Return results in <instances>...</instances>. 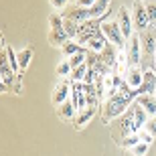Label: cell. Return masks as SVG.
<instances>
[{"label": "cell", "instance_id": "cell-1", "mask_svg": "<svg viewBox=\"0 0 156 156\" xmlns=\"http://www.w3.org/2000/svg\"><path fill=\"white\" fill-rule=\"evenodd\" d=\"M134 99H136V93H134V89H124V91H118L114 98L105 99V105H104V122L108 124V122H112L114 118H120L124 112L130 108V105L134 104Z\"/></svg>", "mask_w": 156, "mask_h": 156}, {"label": "cell", "instance_id": "cell-2", "mask_svg": "<svg viewBox=\"0 0 156 156\" xmlns=\"http://www.w3.org/2000/svg\"><path fill=\"white\" fill-rule=\"evenodd\" d=\"M101 30H104V35L108 37V41H110L112 45H116L118 49H126L128 41L122 35V29H120V24H118V20H104L101 23Z\"/></svg>", "mask_w": 156, "mask_h": 156}, {"label": "cell", "instance_id": "cell-3", "mask_svg": "<svg viewBox=\"0 0 156 156\" xmlns=\"http://www.w3.org/2000/svg\"><path fill=\"white\" fill-rule=\"evenodd\" d=\"M132 20H134L136 30H140V33L150 27V18H148V12H146L144 0H134V4H132Z\"/></svg>", "mask_w": 156, "mask_h": 156}, {"label": "cell", "instance_id": "cell-4", "mask_svg": "<svg viewBox=\"0 0 156 156\" xmlns=\"http://www.w3.org/2000/svg\"><path fill=\"white\" fill-rule=\"evenodd\" d=\"M101 23H104V18H89L85 23H81L79 33H77V43H79V45H87V41L101 29Z\"/></svg>", "mask_w": 156, "mask_h": 156}, {"label": "cell", "instance_id": "cell-5", "mask_svg": "<svg viewBox=\"0 0 156 156\" xmlns=\"http://www.w3.org/2000/svg\"><path fill=\"white\" fill-rule=\"evenodd\" d=\"M140 41H142V53L146 57L154 59V53H156V29L154 27H148L146 30L140 33Z\"/></svg>", "mask_w": 156, "mask_h": 156}, {"label": "cell", "instance_id": "cell-6", "mask_svg": "<svg viewBox=\"0 0 156 156\" xmlns=\"http://www.w3.org/2000/svg\"><path fill=\"white\" fill-rule=\"evenodd\" d=\"M118 24H120L122 29V35H124V39H130V37L134 35V20H132V14L128 12L126 6H120V10H118V16H116Z\"/></svg>", "mask_w": 156, "mask_h": 156}, {"label": "cell", "instance_id": "cell-7", "mask_svg": "<svg viewBox=\"0 0 156 156\" xmlns=\"http://www.w3.org/2000/svg\"><path fill=\"white\" fill-rule=\"evenodd\" d=\"M126 51H128V59H130V65H140V59H142V41L138 35H132L126 43Z\"/></svg>", "mask_w": 156, "mask_h": 156}, {"label": "cell", "instance_id": "cell-8", "mask_svg": "<svg viewBox=\"0 0 156 156\" xmlns=\"http://www.w3.org/2000/svg\"><path fill=\"white\" fill-rule=\"evenodd\" d=\"M71 101L75 105V110H85L87 108V98H85V91H83V81H73L71 83Z\"/></svg>", "mask_w": 156, "mask_h": 156}, {"label": "cell", "instance_id": "cell-9", "mask_svg": "<svg viewBox=\"0 0 156 156\" xmlns=\"http://www.w3.org/2000/svg\"><path fill=\"white\" fill-rule=\"evenodd\" d=\"M71 98V81H59L53 89V105H61Z\"/></svg>", "mask_w": 156, "mask_h": 156}, {"label": "cell", "instance_id": "cell-10", "mask_svg": "<svg viewBox=\"0 0 156 156\" xmlns=\"http://www.w3.org/2000/svg\"><path fill=\"white\" fill-rule=\"evenodd\" d=\"M154 89H156V71L154 69H146L142 85H140L138 89H134V93H136V98L142 95V93H150V95H154Z\"/></svg>", "mask_w": 156, "mask_h": 156}, {"label": "cell", "instance_id": "cell-11", "mask_svg": "<svg viewBox=\"0 0 156 156\" xmlns=\"http://www.w3.org/2000/svg\"><path fill=\"white\" fill-rule=\"evenodd\" d=\"M124 77H126V83H128L130 89H138V87L142 85V81H144V71L140 69L138 65H132Z\"/></svg>", "mask_w": 156, "mask_h": 156}, {"label": "cell", "instance_id": "cell-12", "mask_svg": "<svg viewBox=\"0 0 156 156\" xmlns=\"http://www.w3.org/2000/svg\"><path fill=\"white\" fill-rule=\"evenodd\" d=\"M108 43H110V41H108V37L104 35V30L99 29L98 33H95V35L91 37V39L87 41V49H89V51H93V53H101L105 49V45H108Z\"/></svg>", "mask_w": 156, "mask_h": 156}, {"label": "cell", "instance_id": "cell-13", "mask_svg": "<svg viewBox=\"0 0 156 156\" xmlns=\"http://www.w3.org/2000/svg\"><path fill=\"white\" fill-rule=\"evenodd\" d=\"M118 51H120V49H118L116 45L108 43V45H105V49L99 53V55H101V59L105 61V65H108L112 71H116V65H118Z\"/></svg>", "mask_w": 156, "mask_h": 156}, {"label": "cell", "instance_id": "cell-14", "mask_svg": "<svg viewBox=\"0 0 156 156\" xmlns=\"http://www.w3.org/2000/svg\"><path fill=\"white\" fill-rule=\"evenodd\" d=\"M93 114H95V105H87L85 110H79V112H77L75 120H73V124H75L77 130H83V128H85L87 124L91 122Z\"/></svg>", "mask_w": 156, "mask_h": 156}, {"label": "cell", "instance_id": "cell-15", "mask_svg": "<svg viewBox=\"0 0 156 156\" xmlns=\"http://www.w3.org/2000/svg\"><path fill=\"white\" fill-rule=\"evenodd\" d=\"M65 18H71V20H75V23H85V20H89L91 18V12H89V8H85V6H75V8H71L67 14H65Z\"/></svg>", "mask_w": 156, "mask_h": 156}, {"label": "cell", "instance_id": "cell-16", "mask_svg": "<svg viewBox=\"0 0 156 156\" xmlns=\"http://www.w3.org/2000/svg\"><path fill=\"white\" fill-rule=\"evenodd\" d=\"M136 104L142 105L148 116H156V98L154 95H150V93H142V95L136 98Z\"/></svg>", "mask_w": 156, "mask_h": 156}, {"label": "cell", "instance_id": "cell-17", "mask_svg": "<svg viewBox=\"0 0 156 156\" xmlns=\"http://www.w3.org/2000/svg\"><path fill=\"white\" fill-rule=\"evenodd\" d=\"M67 41H71V39H69V35L65 33V27L63 29H51L49 30V43H51V45L63 47Z\"/></svg>", "mask_w": 156, "mask_h": 156}, {"label": "cell", "instance_id": "cell-18", "mask_svg": "<svg viewBox=\"0 0 156 156\" xmlns=\"http://www.w3.org/2000/svg\"><path fill=\"white\" fill-rule=\"evenodd\" d=\"M59 116H61V120H65V122L75 120V116H77V110H75V105H73V101H71V99H67L65 104H61Z\"/></svg>", "mask_w": 156, "mask_h": 156}, {"label": "cell", "instance_id": "cell-19", "mask_svg": "<svg viewBox=\"0 0 156 156\" xmlns=\"http://www.w3.org/2000/svg\"><path fill=\"white\" fill-rule=\"evenodd\" d=\"M112 0H95V4L89 6V12H91V18H101L108 12Z\"/></svg>", "mask_w": 156, "mask_h": 156}, {"label": "cell", "instance_id": "cell-20", "mask_svg": "<svg viewBox=\"0 0 156 156\" xmlns=\"http://www.w3.org/2000/svg\"><path fill=\"white\" fill-rule=\"evenodd\" d=\"M83 91H85V98H87V105H95L98 108L99 95H98V89H95V83H85L83 81Z\"/></svg>", "mask_w": 156, "mask_h": 156}, {"label": "cell", "instance_id": "cell-21", "mask_svg": "<svg viewBox=\"0 0 156 156\" xmlns=\"http://www.w3.org/2000/svg\"><path fill=\"white\" fill-rule=\"evenodd\" d=\"M61 49H63V55L65 57H71V55H75V53H89L85 49V45H79V43H75V41H67V43H65L63 47H61Z\"/></svg>", "mask_w": 156, "mask_h": 156}, {"label": "cell", "instance_id": "cell-22", "mask_svg": "<svg viewBox=\"0 0 156 156\" xmlns=\"http://www.w3.org/2000/svg\"><path fill=\"white\" fill-rule=\"evenodd\" d=\"M30 59H33V49H30V47H27V49H23V51L18 53V65H20V71H24L27 67H29Z\"/></svg>", "mask_w": 156, "mask_h": 156}, {"label": "cell", "instance_id": "cell-23", "mask_svg": "<svg viewBox=\"0 0 156 156\" xmlns=\"http://www.w3.org/2000/svg\"><path fill=\"white\" fill-rule=\"evenodd\" d=\"M85 73H87V63L77 65V67H73V71H71L69 81H71V83H73V81H83V79H85Z\"/></svg>", "mask_w": 156, "mask_h": 156}, {"label": "cell", "instance_id": "cell-24", "mask_svg": "<svg viewBox=\"0 0 156 156\" xmlns=\"http://www.w3.org/2000/svg\"><path fill=\"white\" fill-rule=\"evenodd\" d=\"M63 27H65V33L69 35V39H71V41H73V39H77V33H79V23L71 20V18H65Z\"/></svg>", "mask_w": 156, "mask_h": 156}, {"label": "cell", "instance_id": "cell-25", "mask_svg": "<svg viewBox=\"0 0 156 156\" xmlns=\"http://www.w3.org/2000/svg\"><path fill=\"white\" fill-rule=\"evenodd\" d=\"M146 12H148V18H150V24L156 27V2L154 0H144Z\"/></svg>", "mask_w": 156, "mask_h": 156}, {"label": "cell", "instance_id": "cell-26", "mask_svg": "<svg viewBox=\"0 0 156 156\" xmlns=\"http://www.w3.org/2000/svg\"><path fill=\"white\" fill-rule=\"evenodd\" d=\"M71 71H73V67H71L69 59H65V61H61V63L57 65V75H59V77H67V75H71Z\"/></svg>", "mask_w": 156, "mask_h": 156}, {"label": "cell", "instance_id": "cell-27", "mask_svg": "<svg viewBox=\"0 0 156 156\" xmlns=\"http://www.w3.org/2000/svg\"><path fill=\"white\" fill-rule=\"evenodd\" d=\"M138 142H140V136H138V134H128V136H124V138H122V146H124V148H134Z\"/></svg>", "mask_w": 156, "mask_h": 156}, {"label": "cell", "instance_id": "cell-28", "mask_svg": "<svg viewBox=\"0 0 156 156\" xmlns=\"http://www.w3.org/2000/svg\"><path fill=\"white\" fill-rule=\"evenodd\" d=\"M69 59V63H71V67H77V65H83L87 61V53H75V55H71V57H67Z\"/></svg>", "mask_w": 156, "mask_h": 156}, {"label": "cell", "instance_id": "cell-29", "mask_svg": "<svg viewBox=\"0 0 156 156\" xmlns=\"http://www.w3.org/2000/svg\"><path fill=\"white\" fill-rule=\"evenodd\" d=\"M150 150V144H146V142H138V144L132 148V154L134 156H146Z\"/></svg>", "mask_w": 156, "mask_h": 156}, {"label": "cell", "instance_id": "cell-30", "mask_svg": "<svg viewBox=\"0 0 156 156\" xmlns=\"http://www.w3.org/2000/svg\"><path fill=\"white\" fill-rule=\"evenodd\" d=\"M144 130H148V132H150L152 136L156 138V116H150V118H148V122H146Z\"/></svg>", "mask_w": 156, "mask_h": 156}, {"label": "cell", "instance_id": "cell-31", "mask_svg": "<svg viewBox=\"0 0 156 156\" xmlns=\"http://www.w3.org/2000/svg\"><path fill=\"white\" fill-rule=\"evenodd\" d=\"M138 136H140V142H146V144H152V140H154V136L148 130H144V128L138 132Z\"/></svg>", "mask_w": 156, "mask_h": 156}, {"label": "cell", "instance_id": "cell-32", "mask_svg": "<svg viewBox=\"0 0 156 156\" xmlns=\"http://www.w3.org/2000/svg\"><path fill=\"white\" fill-rule=\"evenodd\" d=\"M49 2H51V6L55 8V10H61V8H65V6H67V2H69V0H49Z\"/></svg>", "mask_w": 156, "mask_h": 156}, {"label": "cell", "instance_id": "cell-33", "mask_svg": "<svg viewBox=\"0 0 156 156\" xmlns=\"http://www.w3.org/2000/svg\"><path fill=\"white\" fill-rule=\"evenodd\" d=\"M95 4V0H77V6H85V8H89V6Z\"/></svg>", "mask_w": 156, "mask_h": 156}, {"label": "cell", "instance_id": "cell-34", "mask_svg": "<svg viewBox=\"0 0 156 156\" xmlns=\"http://www.w3.org/2000/svg\"><path fill=\"white\" fill-rule=\"evenodd\" d=\"M23 91V87H20V83L18 81H14V93H20Z\"/></svg>", "mask_w": 156, "mask_h": 156}, {"label": "cell", "instance_id": "cell-35", "mask_svg": "<svg viewBox=\"0 0 156 156\" xmlns=\"http://www.w3.org/2000/svg\"><path fill=\"white\" fill-rule=\"evenodd\" d=\"M152 69L156 71V53H154V65H152Z\"/></svg>", "mask_w": 156, "mask_h": 156}, {"label": "cell", "instance_id": "cell-36", "mask_svg": "<svg viewBox=\"0 0 156 156\" xmlns=\"http://www.w3.org/2000/svg\"><path fill=\"white\" fill-rule=\"evenodd\" d=\"M154 98H156V89H154Z\"/></svg>", "mask_w": 156, "mask_h": 156}]
</instances>
